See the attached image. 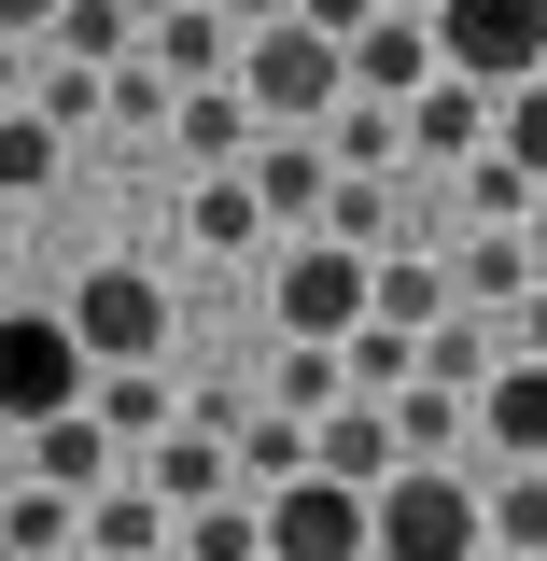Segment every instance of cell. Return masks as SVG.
Returning a JSON list of instances; mask_svg holds the SVG:
<instances>
[{
	"mask_svg": "<svg viewBox=\"0 0 547 561\" xmlns=\"http://www.w3.org/2000/svg\"><path fill=\"white\" fill-rule=\"evenodd\" d=\"M505 323H520V365H547V280L520 295V309H505Z\"/></svg>",
	"mask_w": 547,
	"mask_h": 561,
	"instance_id": "obj_38",
	"label": "cell"
},
{
	"mask_svg": "<svg viewBox=\"0 0 547 561\" xmlns=\"http://www.w3.org/2000/svg\"><path fill=\"white\" fill-rule=\"evenodd\" d=\"M84 421H99V435H113V449H155V435H169V379H155V365H113V379H99V393H84Z\"/></svg>",
	"mask_w": 547,
	"mask_h": 561,
	"instance_id": "obj_18",
	"label": "cell"
},
{
	"mask_svg": "<svg viewBox=\"0 0 547 561\" xmlns=\"http://www.w3.org/2000/svg\"><path fill=\"white\" fill-rule=\"evenodd\" d=\"M365 309H379V267H365V253H338V239H281V253H267V323H281V351H351Z\"/></svg>",
	"mask_w": 547,
	"mask_h": 561,
	"instance_id": "obj_1",
	"label": "cell"
},
{
	"mask_svg": "<svg viewBox=\"0 0 547 561\" xmlns=\"http://www.w3.org/2000/svg\"><path fill=\"white\" fill-rule=\"evenodd\" d=\"M323 154H338V169H394V154H408V113H394V99H338Z\"/></svg>",
	"mask_w": 547,
	"mask_h": 561,
	"instance_id": "obj_27",
	"label": "cell"
},
{
	"mask_svg": "<svg viewBox=\"0 0 547 561\" xmlns=\"http://www.w3.org/2000/svg\"><path fill=\"white\" fill-rule=\"evenodd\" d=\"M0 43H29V57H43V43H57V0H0Z\"/></svg>",
	"mask_w": 547,
	"mask_h": 561,
	"instance_id": "obj_37",
	"label": "cell"
},
{
	"mask_svg": "<svg viewBox=\"0 0 547 561\" xmlns=\"http://www.w3.org/2000/svg\"><path fill=\"white\" fill-rule=\"evenodd\" d=\"M379 14H394V0H295V28H323L338 57H351V43H365V28H379Z\"/></svg>",
	"mask_w": 547,
	"mask_h": 561,
	"instance_id": "obj_36",
	"label": "cell"
},
{
	"mask_svg": "<svg viewBox=\"0 0 547 561\" xmlns=\"http://www.w3.org/2000/svg\"><path fill=\"white\" fill-rule=\"evenodd\" d=\"M464 309V280L435 267V253H379V323H408V337H435Z\"/></svg>",
	"mask_w": 547,
	"mask_h": 561,
	"instance_id": "obj_21",
	"label": "cell"
},
{
	"mask_svg": "<svg viewBox=\"0 0 547 561\" xmlns=\"http://www.w3.org/2000/svg\"><path fill=\"white\" fill-rule=\"evenodd\" d=\"M267 408H295V421L351 408V365H338V351H281V365H267Z\"/></svg>",
	"mask_w": 547,
	"mask_h": 561,
	"instance_id": "obj_30",
	"label": "cell"
},
{
	"mask_svg": "<svg viewBox=\"0 0 547 561\" xmlns=\"http://www.w3.org/2000/svg\"><path fill=\"white\" fill-rule=\"evenodd\" d=\"M57 154H70V140L43 127V113H0V197H43V183H57Z\"/></svg>",
	"mask_w": 547,
	"mask_h": 561,
	"instance_id": "obj_31",
	"label": "cell"
},
{
	"mask_svg": "<svg viewBox=\"0 0 547 561\" xmlns=\"http://www.w3.org/2000/svg\"><path fill=\"white\" fill-rule=\"evenodd\" d=\"M421 14H435V0H421Z\"/></svg>",
	"mask_w": 547,
	"mask_h": 561,
	"instance_id": "obj_45",
	"label": "cell"
},
{
	"mask_svg": "<svg viewBox=\"0 0 547 561\" xmlns=\"http://www.w3.org/2000/svg\"><path fill=\"white\" fill-rule=\"evenodd\" d=\"M491 519H478V478H449V463H408V478L379 491V561H478Z\"/></svg>",
	"mask_w": 547,
	"mask_h": 561,
	"instance_id": "obj_5",
	"label": "cell"
},
{
	"mask_svg": "<svg viewBox=\"0 0 547 561\" xmlns=\"http://www.w3.org/2000/svg\"><path fill=\"white\" fill-rule=\"evenodd\" d=\"M491 154H505V169H520V183L547 197V84H520V99L491 113Z\"/></svg>",
	"mask_w": 547,
	"mask_h": 561,
	"instance_id": "obj_33",
	"label": "cell"
},
{
	"mask_svg": "<svg viewBox=\"0 0 547 561\" xmlns=\"http://www.w3.org/2000/svg\"><path fill=\"white\" fill-rule=\"evenodd\" d=\"M435 57L491 99H520V84H547V0H435Z\"/></svg>",
	"mask_w": 547,
	"mask_h": 561,
	"instance_id": "obj_4",
	"label": "cell"
},
{
	"mask_svg": "<svg viewBox=\"0 0 547 561\" xmlns=\"http://www.w3.org/2000/svg\"><path fill=\"white\" fill-rule=\"evenodd\" d=\"M84 548L99 561H169V505H155V491H99V505H84Z\"/></svg>",
	"mask_w": 547,
	"mask_h": 561,
	"instance_id": "obj_23",
	"label": "cell"
},
{
	"mask_svg": "<svg viewBox=\"0 0 547 561\" xmlns=\"http://www.w3.org/2000/svg\"><path fill=\"white\" fill-rule=\"evenodd\" d=\"M520 239H534V267H547V197H534V225H520Z\"/></svg>",
	"mask_w": 547,
	"mask_h": 561,
	"instance_id": "obj_43",
	"label": "cell"
},
{
	"mask_svg": "<svg viewBox=\"0 0 547 561\" xmlns=\"http://www.w3.org/2000/svg\"><path fill=\"white\" fill-rule=\"evenodd\" d=\"M478 561H505V548H478Z\"/></svg>",
	"mask_w": 547,
	"mask_h": 561,
	"instance_id": "obj_44",
	"label": "cell"
},
{
	"mask_svg": "<svg viewBox=\"0 0 547 561\" xmlns=\"http://www.w3.org/2000/svg\"><path fill=\"white\" fill-rule=\"evenodd\" d=\"M169 561H267V505H253V491H239V505H197Z\"/></svg>",
	"mask_w": 547,
	"mask_h": 561,
	"instance_id": "obj_28",
	"label": "cell"
},
{
	"mask_svg": "<svg viewBox=\"0 0 547 561\" xmlns=\"http://www.w3.org/2000/svg\"><path fill=\"white\" fill-rule=\"evenodd\" d=\"M253 197H267V225H281V239H323V197H338V154H323V127L253 140Z\"/></svg>",
	"mask_w": 547,
	"mask_h": 561,
	"instance_id": "obj_8",
	"label": "cell"
},
{
	"mask_svg": "<svg viewBox=\"0 0 547 561\" xmlns=\"http://www.w3.org/2000/svg\"><path fill=\"white\" fill-rule=\"evenodd\" d=\"M183 225H197L210 253H267V197H253V169H210L197 197H183Z\"/></svg>",
	"mask_w": 547,
	"mask_h": 561,
	"instance_id": "obj_20",
	"label": "cell"
},
{
	"mask_svg": "<svg viewBox=\"0 0 547 561\" xmlns=\"http://www.w3.org/2000/svg\"><path fill=\"white\" fill-rule=\"evenodd\" d=\"M70 337H84L99 379H113V365H155V351H169V295H155V267H84V280H70Z\"/></svg>",
	"mask_w": 547,
	"mask_h": 561,
	"instance_id": "obj_6",
	"label": "cell"
},
{
	"mask_svg": "<svg viewBox=\"0 0 547 561\" xmlns=\"http://www.w3.org/2000/svg\"><path fill=\"white\" fill-rule=\"evenodd\" d=\"M43 57L113 70V57H140V14H127V0H57V43H43Z\"/></svg>",
	"mask_w": 547,
	"mask_h": 561,
	"instance_id": "obj_24",
	"label": "cell"
},
{
	"mask_svg": "<svg viewBox=\"0 0 547 561\" xmlns=\"http://www.w3.org/2000/svg\"><path fill=\"white\" fill-rule=\"evenodd\" d=\"M29 113H43V127H84V113H99V70H70V57H29Z\"/></svg>",
	"mask_w": 547,
	"mask_h": 561,
	"instance_id": "obj_34",
	"label": "cell"
},
{
	"mask_svg": "<svg viewBox=\"0 0 547 561\" xmlns=\"http://www.w3.org/2000/svg\"><path fill=\"white\" fill-rule=\"evenodd\" d=\"M99 393V365L70 337V309H0V435H43Z\"/></svg>",
	"mask_w": 547,
	"mask_h": 561,
	"instance_id": "obj_3",
	"label": "cell"
},
{
	"mask_svg": "<svg viewBox=\"0 0 547 561\" xmlns=\"http://www.w3.org/2000/svg\"><path fill=\"white\" fill-rule=\"evenodd\" d=\"M309 463H323L338 491H394V478H408V435H394V408H365V393H351V408L309 421Z\"/></svg>",
	"mask_w": 547,
	"mask_h": 561,
	"instance_id": "obj_9",
	"label": "cell"
},
{
	"mask_svg": "<svg viewBox=\"0 0 547 561\" xmlns=\"http://www.w3.org/2000/svg\"><path fill=\"white\" fill-rule=\"evenodd\" d=\"M0 548H14V561L84 548V505H70V491H29V478H14V505H0Z\"/></svg>",
	"mask_w": 547,
	"mask_h": 561,
	"instance_id": "obj_25",
	"label": "cell"
},
{
	"mask_svg": "<svg viewBox=\"0 0 547 561\" xmlns=\"http://www.w3.org/2000/svg\"><path fill=\"white\" fill-rule=\"evenodd\" d=\"M478 435H491V463H547V365H491V393H478Z\"/></svg>",
	"mask_w": 547,
	"mask_h": 561,
	"instance_id": "obj_15",
	"label": "cell"
},
{
	"mask_svg": "<svg viewBox=\"0 0 547 561\" xmlns=\"http://www.w3.org/2000/svg\"><path fill=\"white\" fill-rule=\"evenodd\" d=\"M239 99H253V127L267 140H295V127H338V99H351V57L323 43V28H253L239 43Z\"/></svg>",
	"mask_w": 547,
	"mask_h": 561,
	"instance_id": "obj_2",
	"label": "cell"
},
{
	"mask_svg": "<svg viewBox=\"0 0 547 561\" xmlns=\"http://www.w3.org/2000/svg\"><path fill=\"white\" fill-rule=\"evenodd\" d=\"M435 70H449V57H435V14H408V0H394V14L351 43V99H394V113H408Z\"/></svg>",
	"mask_w": 547,
	"mask_h": 561,
	"instance_id": "obj_11",
	"label": "cell"
},
{
	"mask_svg": "<svg viewBox=\"0 0 547 561\" xmlns=\"http://www.w3.org/2000/svg\"><path fill=\"white\" fill-rule=\"evenodd\" d=\"M14 463H29V491H70V505H99V478H113V435L70 408V421H43V435H14Z\"/></svg>",
	"mask_w": 547,
	"mask_h": 561,
	"instance_id": "obj_13",
	"label": "cell"
},
{
	"mask_svg": "<svg viewBox=\"0 0 547 561\" xmlns=\"http://www.w3.org/2000/svg\"><path fill=\"white\" fill-rule=\"evenodd\" d=\"M169 140H183V154H210V169H253V99H239V84H197V99H183V113H169Z\"/></svg>",
	"mask_w": 547,
	"mask_h": 561,
	"instance_id": "obj_17",
	"label": "cell"
},
{
	"mask_svg": "<svg viewBox=\"0 0 547 561\" xmlns=\"http://www.w3.org/2000/svg\"><path fill=\"white\" fill-rule=\"evenodd\" d=\"M14 478H29V463H14V435H0V505H14Z\"/></svg>",
	"mask_w": 547,
	"mask_h": 561,
	"instance_id": "obj_42",
	"label": "cell"
},
{
	"mask_svg": "<svg viewBox=\"0 0 547 561\" xmlns=\"http://www.w3.org/2000/svg\"><path fill=\"white\" fill-rule=\"evenodd\" d=\"M491 365H505V351H491L478 309H449V323L421 337V379H435V393H491Z\"/></svg>",
	"mask_w": 547,
	"mask_h": 561,
	"instance_id": "obj_26",
	"label": "cell"
},
{
	"mask_svg": "<svg viewBox=\"0 0 547 561\" xmlns=\"http://www.w3.org/2000/svg\"><path fill=\"white\" fill-rule=\"evenodd\" d=\"M478 519L505 561H547V463H505V478H478Z\"/></svg>",
	"mask_w": 547,
	"mask_h": 561,
	"instance_id": "obj_19",
	"label": "cell"
},
{
	"mask_svg": "<svg viewBox=\"0 0 547 561\" xmlns=\"http://www.w3.org/2000/svg\"><path fill=\"white\" fill-rule=\"evenodd\" d=\"M140 57H155L169 84H183V99H197V84H239V28H225L210 0H183L169 28H140Z\"/></svg>",
	"mask_w": 547,
	"mask_h": 561,
	"instance_id": "obj_14",
	"label": "cell"
},
{
	"mask_svg": "<svg viewBox=\"0 0 547 561\" xmlns=\"http://www.w3.org/2000/svg\"><path fill=\"white\" fill-rule=\"evenodd\" d=\"M127 14H140V28H169V14H183V0H127Z\"/></svg>",
	"mask_w": 547,
	"mask_h": 561,
	"instance_id": "obj_41",
	"label": "cell"
},
{
	"mask_svg": "<svg viewBox=\"0 0 547 561\" xmlns=\"http://www.w3.org/2000/svg\"><path fill=\"white\" fill-rule=\"evenodd\" d=\"M140 491H155L169 519H197V505H239V463H225V435H197V421H169V435L140 449Z\"/></svg>",
	"mask_w": 547,
	"mask_h": 561,
	"instance_id": "obj_10",
	"label": "cell"
},
{
	"mask_svg": "<svg viewBox=\"0 0 547 561\" xmlns=\"http://www.w3.org/2000/svg\"><path fill=\"white\" fill-rule=\"evenodd\" d=\"M210 14H225V28H239V43H253V28H281V14H295V0H210Z\"/></svg>",
	"mask_w": 547,
	"mask_h": 561,
	"instance_id": "obj_39",
	"label": "cell"
},
{
	"mask_svg": "<svg viewBox=\"0 0 547 561\" xmlns=\"http://www.w3.org/2000/svg\"><path fill=\"white\" fill-rule=\"evenodd\" d=\"M267 561H379V491H338L323 463L267 491Z\"/></svg>",
	"mask_w": 547,
	"mask_h": 561,
	"instance_id": "obj_7",
	"label": "cell"
},
{
	"mask_svg": "<svg viewBox=\"0 0 547 561\" xmlns=\"http://www.w3.org/2000/svg\"><path fill=\"white\" fill-rule=\"evenodd\" d=\"M338 365H351V393H365V408H394V393H408V379H421V337H408V323H379V309H365V323H351V351H338Z\"/></svg>",
	"mask_w": 547,
	"mask_h": 561,
	"instance_id": "obj_22",
	"label": "cell"
},
{
	"mask_svg": "<svg viewBox=\"0 0 547 561\" xmlns=\"http://www.w3.org/2000/svg\"><path fill=\"white\" fill-rule=\"evenodd\" d=\"M0 113H29V43H0Z\"/></svg>",
	"mask_w": 547,
	"mask_h": 561,
	"instance_id": "obj_40",
	"label": "cell"
},
{
	"mask_svg": "<svg viewBox=\"0 0 547 561\" xmlns=\"http://www.w3.org/2000/svg\"><path fill=\"white\" fill-rule=\"evenodd\" d=\"M99 113H113V127H169V113H183V84H169L155 57H113V70H99Z\"/></svg>",
	"mask_w": 547,
	"mask_h": 561,
	"instance_id": "obj_29",
	"label": "cell"
},
{
	"mask_svg": "<svg viewBox=\"0 0 547 561\" xmlns=\"http://www.w3.org/2000/svg\"><path fill=\"white\" fill-rule=\"evenodd\" d=\"M464 408H478V393H435V379H408V393H394V435H408V463H435V449L464 435Z\"/></svg>",
	"mask_w": 547,
	"mask_h": 561,
	"instance_id": "obj_32",
	"label": "cell"
},
{
	"mask_svg": "<svg viewBox=\"0 0 547 561\" xmlns=\"http://www.w3.org/2000/svg\"><path fill=\"white\" fill-rule=\"evenodd\" d=\"M449 280H464V309H478V323H491V309H520V295H534V239H520V225H478V239H464V267H449Z\"/></svg>",
	"mask_w": 547,
	"mask_h": 561,
	"instance_id": "obj_16",
	"label": "cell"
},
{
	"mask_svg": "<svg viewBox=\"0 0 547 561\" xmlns=\"http://www.w3.org/2000/svg\"><path fill=\"white\" fill-rule=\"evenodd\" d=\"M491 113H505L491 84H464V70H435V84L408 99V154H464V169H478V154H491Z\"/></svg>",
	"mask_w": 547,
	"mask_h": 561,
	"instance_id": "obj_12",
	"label": "cell"
},
{
	"mask_svg": "<svg viewBox=\"0 0 547 561\" xmlns=\"http://www.w3.org/2000/svg\"><path fill=\"white\" fill-rule=\"evenodd\" d=\"M464 197H478V225H534V183H520L505 154H478V169H464Z\"/></svg>",
	"mask_w": 547,
	"mask_h": 561,
	"instance_id": "obj_35",
	"label": "cell"
}]
</instances>
